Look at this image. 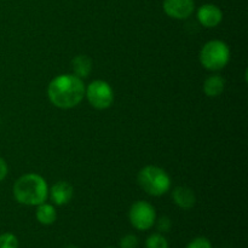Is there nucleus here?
<instances>
[{
  "mask_svg": "<svg viewBox=\"0 0 248 248\" xmlns=\"http://www.w3.org/2000/svg\"><path fill=\"white\" fill-rule=\"evenodd\" d=\"M85 85L82 79L74 74L58 75L51 80L47 87V96L51 103L60 109L77 107L84 99Z\"/></svg>",
  "mask_w": 248,
  "mask_h": 248,
  "instance_id": "obj_1",
  "label": "nucleus"
},
{
  "mask_svg": "<svg viewBox=\"0 0 248 248\" xmlns=\"http://www.w3.org/2000/svg\"><path fill=\"white\" fill-rule=\"evenodd\" d=\"M14 196L17 202L26 206H38L45 202L48 195L47 183L41 176L28 173L14 184Z\"/></svg>",
  "mask_w": 248,
  "mask_h": 248,
  "instance_id": "obj_2",
  "label": "nucleus"
},
{
  "mask_svg": "<svg viewBox=\"0 0 248 248\" xmlns=\"http://www.w3.org/2000/svg\"><path fill=\"white\" fill-rule=\"evenodd\" d=\"M138 184L147 194L161 196L171 188V178L157 166H145L138 173Z\"/></svg>",
  "mask_w": 248,
  "mask_h": 248,
  "instance_id": "obj_3",
  "label": "nucleus"
},
{
  "mask_svg": "<svg viewBox=\"0 0 248 248\" xmlns=\"http://www.w3.org/2000/svg\"><path fill=\"white\" fill-rule=\"evenodd\" d=\"M230 50L222 40H211L203 45L200 52V62L207 70L217 72L229 63Z\"/></svg>",
  "mask_w": 248,
  "mask_h": 248,
  "instance_id": "obj_4",
  "label": "nucleus"
},
{
  "mask_svg": "<svg viewBox=\"0 0 248 248\" xmlns=\"http://www.w3.org/2000/svg\"><path fill=\"white\" fill-rule=\"evenodd\" d=\"M85 96L93 108L103 110L113 104L114 92L108 82L94 80L85 89Z\"/></svg>",
  "mask_w": 248,
  "mask_h": 248,
  "instance_id": "obj_5",
  "label": "nucleus"
},
{
  "mask_svg": "<svg viewBox=\"0 0 248 248\" xmlns=\"http://www.w3.org/2000/svg\"><path fill=\"white\" fill-rule=\"evenodd\" d=\"M128 219L133 228L140 232L149 230L156 220L155 208L147 201H137L128 211Z\"/></svg>",
  "mask_w": 248,
  "mask_h": 248,
  "instance_id": "obj_6",
  "label": "nucleus"
},
{
  "mask_svg": "<svg viewBox=\"0 0 248 248\" xmlns=\"http://www.w3.org/2000/svg\"><path fill=\"white\" fill-rule=\"evenodd\" d=\"M195 9L194 0H164V11L174 19H186Z\"/></svg>",
  "mask_w": 248,
  "mask_h": 248,
  "instance_id": "obj_7",
  "label": "nucleus"
},
{
  "mask_svg": "<svg viewBox=\"0 0 248 248\" xmlns=\"http://www.w3.org/2000/svg\"><path fill=\"white\" fill-rule=\"evenodd\" d=\"M198 19L206 28H215L222 22L223 12L213 4H205L199 9Z\"/></svg>",
  "mask_w": 248,
  "mask_h": 248,
  "instance_id": "obj_8",
  "label": "nucleus"
},
{
  "mask_svg": "<svg viewBox=\"0 0 248 248\" xmlns=\"http://www.w3.org/2000/svg\"><path fill=\"white\" fill-rule=\"evenodd\" d=\"M73 195H74V189L68 182H58L50 190L51 200L57 206L67 205L72 200Z\"/></svg>",
  "mask_w": 248,
  "mask_h": 248,
  "instance_id": "obj_9",
  "label": "nucleus"
},
{
  "mask_svg": "<svg viewBox=\"0 0 248 248\" xmlns=\"http://www.w3.org/2000/svg\"><path fill=\"white\" fill-rule=\"evenodd\" d=\"M174 203L183 210H190L194 207L196 202V198L194 191L186 186H178L172 193Z\"/></svg>",
  "mask_w": 248,
  "mask_h": 248,
  "instance_id": "obj_10",
  "label": "nucleus"
},
{
  "mask_svg": "<svg viewBox=\"0 0 248 248\" xmlns=\"http://www.w3.org/2000/svg\"><path fill=\"white\" fill-rule=\"evenodd\" d=\"M73 74L77 75L80 79H85L90 75L92 70V61L89 56L79 55L72 61Z\"/></svg>",
  "mask_w": 248,
  "mask_h": 248,
  "instance_id": "obj_11",
  "label": "nucleus"
},
{
  "mask_svg": "<svg viewBox=\"0 0 248 248\" xmlns=\"http://www.w3.org/2000/svg\"><path fill=\"white\" fill-rule=\"evenodd\" d=\"M225 87V80L220 75H211L203 82V91L208 97H218Z\"/></svg>",
  "mask_w": 248,
  "mask_h": 248,
  "instance_id": "obj_12",
  "label": "nucleus"
},
{
  "mask_svg": "<svg viewBox=\"0 0 248 248\" xmlns=\"http://www.w3.org/2000/svg\"><path fill=\"white\" fill-rule=\"evenodd\" d=\"M57 218V213H56L55 207L48 203H40L38 205V210H36V219L40 224L43 225H51L56 222Z\"/></svg>",
  "mask_w": 248,
  "mask_h": 248,
  "instance_id": "obj_13",
  "label": "nucleus"
},
{
  "mask_svg": "<svg viewBox=\"0 0 248 248\" xmlns=\"http://www.w3.org/2000/svg\"><path fill=\"white\" fill-rule=\"evenodd\" d=\"M145 248H170L169 242L161 234H153L145 241Z\"/></svg>",
  "mask_w": 248,
  "mask_h": 248,
  "instance_id": "obj_14",
  "label": "nucleus"
},
{
  "mask_svg": "<svg viewBox=\"0 0 248 248\" xmlns=\"http://www.w3.org/2000/svg\"><path fill=\"white\" fill-rule=\"evenodd\" d=\"M0 248H18V239L11 232L0 235Z\"/></svg>",
  "mask_w": 248,
  "mask_h": 248,
  "instance_id": "obj_15",
  "label": "nucleus"
},
{
  "mask_svg": "<svg viewBox=\"0 0 248 248\" xmlns=\"http://www.w3.org/2000/svg\"><path fill=\"white\" fill-rule=\"evenodd\" d=\"M138 237L133 234H127L120 240V248H137L138 247Z\"/></svg>",
  "mask_w": 248,
  "mask_h": 248,
  "instance_id": "obj_16",
  "label": "nucleus"
},
{
  "mask_svg": "<svg viewBox=\"0 0 248 248\" xmlns=\"http://www.w3.org/2000/svg\"><path fill=\"white\" fill-rule=\"evenodd\" d=\"M186 248H212V244L206 237H196L189 242Z\"/></svg>",
  "mask_w": 248,
  "mask_h": 248,
  "instance_id": "obj_17",
  "label": "nucleus"
},
{
  "mask_svg": "<svg viewBox=\"0 0 248 248\" xmlns=\"http://www.w3.org/2000/svg\"><path fill=\"white\" fill-rule=\"evenodd\" d=\"M171 219L169 217H161L159 220H157V230L161 232H167L170 229H171Z\"/></svg>",
  "mask_w": 248,
  "mask_h": 248,
  "instance_id": "obj_18",
  "label": "nucleus"
},
{
  "mask_svg": "<svg viewBox=\"0 0 248 248\" xmlns=\"http://www.w3.org/2000/svg\"><path fill=\"white\" fill-rule=\"evenodd\" d=\"M7 172H9V167H7L6 161L2 157H0V182L6 178Z\"/></svg>",
  "mask_w": 248,
  "mask_h": 248,
  "instance_id": "obj_19",
  "label": "nucleus"
},
{
  "mask_svg": "<svg viewBox=\"0 0 248 248\" xmlns=\"http://www.w3.org/2000/svg\"><path fill=\"white\" fill-rule=\"evenodd\" d=\"M65 248H78V247H75V246H68V247H65Z\"/></svg>",
  "mask_w": 248,
  "mask_h": 248,
  "instance_id": "obj_20",
  "label": "nucleus"
},
{
  "mask_svg": "<svg viewBox=\"0 0 248 248\" xmlns=\"http://www.w3.org/2000/svg\"><path fill=\"white\" fill-rule=\"evenodd\" d=\"M107 248H115V247H107Z\"/></svg>",
  "mask_w": 248,
  "mask_h": 248,
  "instance_id": "obj_21",
  "label": "nucleus"
}]
</instances>
